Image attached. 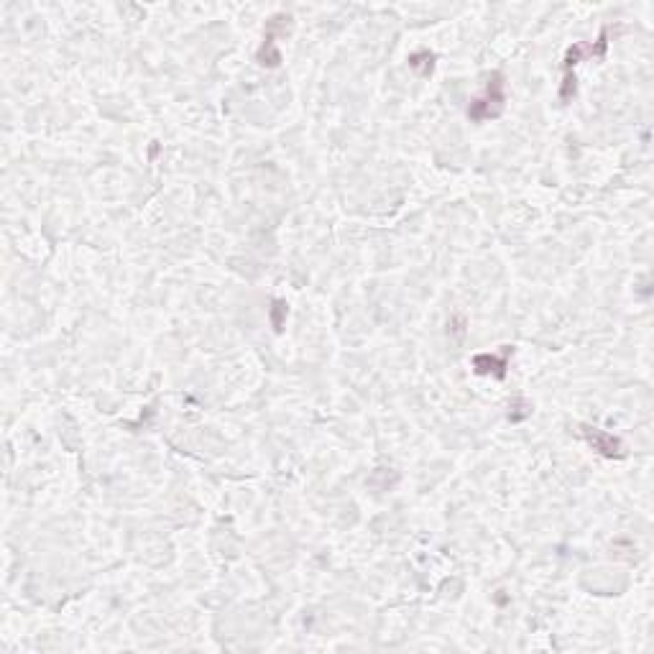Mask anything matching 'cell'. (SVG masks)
Listing matches in <instances>:
<instances>
[{
    "label": "cell",
    "instance_id": "cell-1",
    "mask_svg": "<svg viewBox=\"0 0 654 654\" xmlns=\"http://www.w3.org/2000/svg\"><path fill=\"white\" fill-rule=\"evenodd\" d=\"M491 105H496V110H501V105H503V95H501V82H499V77L494 80V85H488V97H483V100H475L471 105V113L475 120H480V118H494L496 113H494V108Z\"/></svg>",
    "mask_w": 654,
    "mask_h": 654
},
{
    "label": "cell",
    "instance_id": "cell-2",
    "mask_svg": "<svg viewBox=\"0 0 654 654\" xmlns=\"http://www.w3.org/2000/svg\"><path fill=\"white\" fill-rule=\"evenodd\" d=\"M590 445L596 447V450L606 452V455H613V452H618V440H613L611 435H604V432H598V429H593L590 432Z\"/></svg>",
    "mask_w": 654,
    "mask_h": 654
}]
</instances>
